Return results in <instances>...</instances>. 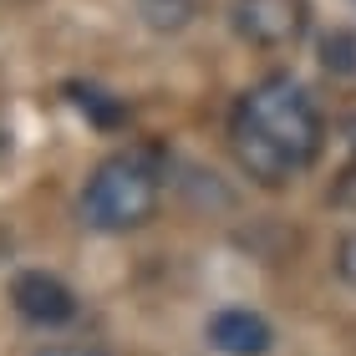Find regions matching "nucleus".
<instances>
[{"instance_id":"1","label":"nucleus","mask_w":356,"mask_h":356,"mask_svg":"<svg viewBox=\"0 0 356 356\" xmlns=\"http://www.w3.org/2000/svg\"><path fill=\"white\" fill-rule=\"evenodd\" d=\"M326 148V118L311 87L290 72L250 82L229 107V153L239 173L260 188H290L316 168Z\"/></svg>"},{"instance_id":"2","label":"nucleus","mask_w":356,"mask_h":356,"mask_svg":"<svg viewBox=\"0 0 356 356\" xmlns=\"http://www.w3.org/2000/svg\"><path fill=\"white\" fill-rule=\"evenodd\" d=\"M163 204V163L148 148H118L87 173L76 214L97 234H133L158 219Z\"/></svg>"},{"instance_id":"3","label":"nucleus","mask_w":356,"mask_h":356,"mask_svg":"<svg viewBox=\"0 0 356 356\" xmlns=\"http://www.w3.org/2000/svg\"><path fill=\"white\" fill-rule=\"evenodd\" d=\"M311 26L305 0H229V31L254 51H290Z\"/></svg>"},{"instance_id":"4","label":"nucleus","mask_w":356,"mask_h":356,"mask_svg":"<svg viewBox=\"0 0 356 356\" xmlns=\"http://www.w3.org/2000/svg\"><path fill=\"white\" fill-rule=\"evenodd\" d=\"M10 305L26 326H41V331H61L76 321V296L72 285L51 270H21L10 280Z\"/></svg>"},{"instance_id":"5","label":"nucleus","mask_w":356,"mask_h":356,"mask_svg":"<svg viewBox=\"0 0 356 356\" xmlns=\"http://www.w3.org/2000/svg\"><path fill=\"white\" fill-rule=\"evenodd\" d=\"M204 341L219 356H270L275 326L260 311H250V305H219V311L204 321Z\"/></svg>"},{"instance_id":"6","label":"nucleus","mask_w":356,"mask_h":356,"mask_svg":"<svg viewBox=\"0 0 356 356\" xmlns=\"http://www.w3.org/2000/svg\"><path fill=\"white\" fill-rule=\"evenodd\" d=\"M143 26L148 31H163V36H173V31H184L193 15H199V0H133Z\"/></svg>"},{"instance_id":"7","label":"nucleus","mask_w":356,"mask_h":356,"mask_svg":"<svg viewBox=\"0 0 356 356\" xmlns=\"http://www.w3.org/2000/svg\"><path fill=\"white\" fill-rule=\"evenodd\" d=\"M331 265H336V280H341L346 290H356V224L336 239V254H331Z\"/></svg>"},{"instance_id":"8","label":"nucleus","mask_w":356,"mask_h":356,"mask_svg":"<svg viewBox=\"0 0 356 356\" xmlns=\"http://www.w3.org/2000/svg\"><path fill=\"white\" fill-rule=\"evenodd\" d=\"M326 67H336V72H351L356 67V41L346 36V31L326 36Z\"/></svg>"},{"instance_id":"9","label":"nucleus","mask_w":356,"mask_h":356,"mask_svg":"<svg viewBox=\"0 0 356 356\" xmlns=\"http://www.w3.org/2000/svg\"><path fill=\"white\" fill-rule=\"evenodd\" d=\"M36 356H112V351L97 341H46Z\"/></svg>"},{"instance_id":"10","label":"nucleus","mask_w":356,"mask_h":356,"mask_svg":"<svg viewBox=\"0 0 356 356\" xmlns=\"http://www.w3.org/2000/svg\"><path fill=\"white\" fill-rule=\"evenodd\" d=\"M76 107H82V112L92 107V118H97V122H118V118H122V107H118V102H102V92H92V87H87V92H76Z\"/></svg>"},{"instance_id":"11","label":"nucleus","mask_w":356,"mask_h":356,"mask_svg":"<svg viewBox=\"0 0 356 356\" xmlns=\"http://www.w3.org/2000/svg\"><path fill=\"white\" fill-rule=\"evenodd\" d=\"M0 153H10V133H6V127H0Z\"/></svg>"}]
</instances>
